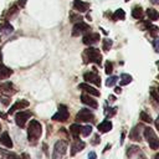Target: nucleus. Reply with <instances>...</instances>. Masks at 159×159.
<instances>
[{"mask_svg":"<svg viewBox=\"0 0 159 159\" xmlns=\"http://www.w3.org/2000/svg\"><path fill=\"white\" fill-rule=\"evenodd\" d=\"M42 134V125L40 124V122L32 119L30 120L29 123V127H27V139L31 144H35L39 138L41 137Z\"/></svg>","mask_w":159,"mask_h":159,"instance_id":"f257e3e1","label":"nucleus"},{"mask_svg":"<svg viewBox=\"0 0 159 159\" xmlns=\"http://www.w3.org/2000/svg\"><path fill=\"white\" fill-rule=\"evenodd\" d=\"M83 57H84L86 62H93L96 65H101V62H102V55H101L99 50L96 47L86 48L83 52Z\"/></svg>","mask_w":159,"mask_h":159,"instance_id":"f03ea898","label":"nucleus"},{"mask_svg":"<svg viewBox=\"0 0 159 159\" xmlns=\"http://www.w3.org/2000/svg\"><path fill=\"white\" fill-rule=\"evenodd\" d=\"M144 138L147 139L150 149H153V150L159 149V139H158L155 132L150 127H145L144 128Z\"/></svg>","mask_w":159,"mask_h":159,"instance_id":"7ed1b4c3","label":"nucleus"},{"mask_svg":"<svg viewBox=\"0 0 159 159\" xmlns=\"http://www.w3.org/2000/svg\"><path fill=\"white\" fill-rule=\"evenodd\" d=\"M67 152V142L66 140H57L53 145L52 159H62Z\"/></svg>","mask_w":159,"mask_h":159,"instance_id":"20e7f679","label":"nucleus"},{"mask_svg":"<svg viewBox=\"0 0 159 159\" xmlns=\"http://www.w3.org/2000/svg\"><path fill=\"white\" fill-rule=\"evenodd\" d=\"M76 120L77 122H94V114L92 113L91 109L83 108L76 114Z\"/></svg>","mask_w":159,"mask_h":159,"instance_id":"39448f33","label":"nucleus"},{"mask_svg":"<svg viewBox=\"0 0 159 159\" xmlns=\"http://www.w3.org/2000/svg\"><path fill=\"white\" fill-rule=\"evenodd\" d=\"M89 30H91V27H89V25H87L86 22H83V21L75 22L73 29H72V36H80V35L87 34Z\"/></svg>","mask_w":159,"mask_h":159,"instance_id":"423d86ee","label":"nucleus"},{"mask_svg":"<svg viewBox=\"0 0 159 159\" xmlns=\"http://www.w3.org/2000/svg\"><path fill=\"white\" fill-rule=\"evenodd\" d=\"M52 119L53 120H57V122H65L68 119V109L65 104H60L58 106V111L52 116Z\"/></svg>","mask_w":159,"mask_h":159,"instance_id":"0eeeda50","label":"nucleus"},{"mask_svg":"<svg viewBox=\"0 0 159 159\" xmlns=\"http://www.w3.org/2000/svg\"><path fill=\"white\" fill-rule=\"evenodd\" d=\"M32 113L31 112H27V111H22V112H17L15 114V122L16 124L20 127V128H24L25 127V123L31 118Z\"/></svg>","mask_w":159,"mask_h":159,"instance_id":"6e6552de","label":"nucleus"},{"mask_svg":"<svg viewBox=\"0 0 159 159\" xmlns=\"http://www.w3.org/2000/svg\"><path fill=\"white\" fill-rule=\"evenodd\" d=\"M144 128L142 124H137L133 129H130L129 132V138L134 142H140L142 140V134H144Z\"/></svg>","mask_w":159,"mask_h":159,"instance_id":"1a4fd4ad","label":"nucleus"},{"mask_svg":"<svg viewBox=\"0 0 159 159\" xmlns=\"http://www.w3.org/2000/svg\"><path fill=\"white\" fill-rule=\"evenodd\" d=\"M98 41H99V34L97 32H87L82 39V42L84 45H93Z\"/></svg>","mask_w":159,"mask_h":159,"instance_id":"9d476101","label":"nucleus"},{"mask_svg":"<svg viewBox=\"0 0 159 159\" xmlns=\"http://www.w3.org/2000/svg\"><path fill=\"white\" fill-rule=\"evenodd\" d=\"M83 78L86 82H89V83H94L97 87L101 86V77L96 73V72H86L83 75Z\"/></svg>","mask_w":159,"mask_h":159,"instance_id":"9b49d317","label":"nucleus"},{"mask_svg":"<svg viewBox=\"0 0 159 159\" xmlns=\"http://www.w3.org/2000/svg\"><path fill=\"white\" fill-rule=\"evenodd\" d=\"M29 101H26V99H20V101H17V102H15V104L10 108V111H9V114H12V113H15V111H19V109H25L26 107H29Z\"/></svg>","mask_w":159,"mask_h":159,"instance_id":"f8f14e48","label":"nucleus"},{"mask_svg":"<svg viewBox=\"0 0 159 159\" xmlns=\"http://www.w3.org/2000/svg\"><path fill=\"white\" fill-rule=\"evenodd\" d=\"M78 89H82V91H84V92H87V93H89L92 96H96V97L99 96V91L96 89L94 87L89 86L88 83H80L78 84Z\"/></svg>","mask_w":159,"mask_h":159,"instance_id":"ddd939ff","label":"nucleus"},{"mask_svg":"<svg viewBox=\"0 0 159 159\" xmlns=\"http://www.w3.org/2000/svg\"><path fill=\"white\" fill-rule=\"evenodd\" d=\"M89 7V4L84 2V1H81V0H75L73 1V9L77 10L78 12H84L87 11Z\"/></svg>","mask_w":159,"mask_h":159,"instance_id":"4468645a","label":"nucleus"},{"mask_svg":"<svg viewBox=\"0 0 159 159\" xmlns=\"http://www.w3.org/2000/svg\"><path fill=\"white\" fill-rule=\"evenodd\" d=\"M15 88H14V84L11 82H5V83H0V92L2 93H6V94H12L15 93Z\"/></svg>","mask_w":159,"mask_h":159,"instance_id":"2eb2a0df","label":"nucleus"},{"mask_svg":"<svg viewBox=\"0 0 159 159\" xmlns=\"http://www.w3.org/2000/svg\"><path fill=\"white\" fill-rule=\"evenodd\" d=\"M81 101H82V103H84V104H87V106H89L91 108H97L98 107V103H97V101L96 99H93V98H91L88 94H82L81 96Z\"/></svg>","mask_w":159,"mask_h":159,"instance_id":"dca6fc26","label":"nucleus"},{"mask_svg":"<svg viewBox=\"0 0 159 159\" xmlns=\"http://www.w3.org/2000/svg\"><path fill=\"white\" fill-rule=\"evenodd\" d=\"M83 148H84V142L80 139H75V143L71 145V155H75L76 153L81 152Z\"/></svg>","mask_w":159,"mask_h":159,"instance_id":"f3484780","label":"nucleus"},{"mask_svg":"<svg viewBox=\"0 0 159 159\" xmlns=\"http://www.w3.org/2000/svg\"><path fill=\"white\" fill-rule=\"evenodd\" d=\"M0 144L6 147V148H12V140H11V138H10L7 132H4L0 135Z\"/></svg>","mask_w":159,"mask_h":159,"instance_id":"a211bd4d","label":"nucleus"},{"mask_svg":"<svg viewBox=\"0 0 159 159\" xmlns=\"http://www.w3.org/2000/svg\"><path fill=\"white\" fill-rule=\"evenodd\" d=\"M11 75H12V70L9 68V67H6L5 65L0 63V81H1V80H5V78H7V77H10Z\"/></svg>","mask_w":159,"mask_h":159,"instance_id":"6ab92c4d","label":"nucleus"},{"mask_svg":"<svg viewBox=\"0 0 159 159\" xmlns=\"http://www.w3.org/2000/svg\"><path fill=\"white\" fill-rule=\"evenodd\" d=\"M111 129H112V122L108 120V119H106V120H103L102 123L98 124V130H99L101 133H107V132H109Z\"/></svg>","mask_w":159,"mask_h":159,"instance_id":"aec40b11","label":"nucleus"},{"mask_svg":"<svg viewBox=\"0 0 159 159\" xmlns=\"http://www.w3.org/2000/svg\"><path fill=\"white\" fill-rule=\"evenodd\" d=\"M0 31L2 35H10L14 31V27H12V25H10V22L5 21L2 25H0Z\"/></svg>","mask_w":159,"mask_h":159,"instance_id":"412c9836","label":"nucleus"},{"mask_svg":"<svg viewBox=\"0 0 159 159\" xmlns=\"http://www.w3.org/2000/svg\"><path fill=\"white\" fill-rule=\"evenodd\" d=\"M81 132H82V125H80V124H72L70 127V133L72 134V137L75 139H78V135Z\"/></svg>","mask_w":159,"mask_h":159,"instance_id":"4be33fe9","label":"nucleus"},{"mask_svg":"<svg viewBox=\"0 0 159 159\" xmlns=\"http://www.w3.org/2000/svg\"><path fill=\"white\" fill-rule=\"evenodd\" d=\"M147 16H148V19L150 20V21H157L158 19H159V12L155 10V9H153V7H149V9H147Z\"/></svg>","mask_w":159,"mask_h":159,"instance_id":"5701e85b","label":"nucleus"},{"mask_svg":"<svg viewBox=\"0 0 159 159\" xmlns=\"http://www.w3.org/2000/svg\"><path fill=\"white\" fill-rule=\"evenodd\" d=\"M17 11H19V6H17V4H14V5L7 10V12H6V17H7V19H12V17H15L16 14H17Z\"/></svg>","mask_w":159,"mask_h":159,"instance_id":"b1692460","label":"nucleus"},{"mask_svg":"<svg viewBox=\"0 0 159 159\" xmlns=\"http://www.w3.org/2000/svg\"><path fill=\"white\" fill-rule=\"evenodd\" d=\"M143 15H144V12H143V9H142L140 6H135V7L132 10V16H133L134 19L140 20V19L143 17Z\"/></svg>","mask_w":159,"mask_h":159,"instance_id":"393cba45","label":"nucleus"},{"mask_svg":"<svg viewBox=\"0 0 159 159\" xmlns=\"http://www.w3.org/2000/svg\"><path fill=\"white\" fill-rule=\"evenodd\" d=\"M130 82H132V76L130 75H128V73H122L120 75V82H119L120 86H125Z\"/></svg>","mask_w":159,"mask_h":159,"instance_id":"a878e982","label":"nucleus"},{"mask_svg":"<svg viewBox=\"0 0 159 159\" xmlns=\"http://www.w3.org/2000/svg\"><path fill=\"white\" fill-rule=\"evenodd\" d=\"M124 19H125V12H124V10L118 9V10L114 11V14H113V20H124Z\"/></svg>","mask_w":159,"mask_h":159,"instance_id":"bb28decb","label":"nucleus"},{"mask_svg":"<svg viewBox=\"0 0 159 159\" xmlns=\"http://www.w3.org/2000/svg\"><path fill=\"white\" fill-rule=\"evenodd\" d=\"M112 45H113V41L111 39H104L103 40V50L104 51H109L111 47H112Z\"/></svg>","mask_w":159,"mask_h":159,"instance_id":"cd10ccee","label":"nucleus"},{"mask_svg":"<svg viewBox=\"0 0 159 159\" xmlns=\"http://www.w3.org/2000/svg\"><path fill=\"white\" fill-rule=\"evenodd\" d=\"M117 81H118V77H117V76H109V77L107 78V81H106V86H107V87H112Z\"/></svg>","mask_w":159,"mask_h":159,"instance_id":"c85d7f7f","label":"nucleus"},{"mask_svg":"<svg viewBox=\"0 0 159 159\" xmlns=\"http://www.w3.org/2000/svg\"><path fill=\"white\" fill-rule=\"evenodd\" d=\"M139 117H140V119H142L143 122H147V123H152V122H153L152 117H150L148 113H145V112H140Z\"/></svg>","mask_w":159,"mask_h":159,"instance_id":"c756f323","label":"nucleus"},{"mask_svg":"<svg viewBox=\"0 0 159 159\" xmlns=\"http://www.w3.org/2000/svg\"><path fill=\"white\" fill-rule=\"evenodd\" d=\"M116 112H117V107H113V108H106V117L107 118H111V117H113L114 114H116Z\"/></svg>","mask_w":159,"mask_h":159,"instance_id":"7c9ffc66","label":"nucleus"},{"mask_svg":"<svg viewBox=\"0 0 159 159\" xmlns=\"http://www.w3.org/2000/svg\"><path fill=\"white\" fill-rule=\"evenodd\" d=\"M91 132H92V127H91V125H84V127H82L81 134H82L83 137H88V135L91 134Z\"/></svg>","mask_w":159,"mask_h":159,"instance_id":"2f4dec72","label":"nucleus"},{"mask_svg":"<svg viewBox=\"0 0 159 159\" xmlns=\"http://www.w3.org/2000/svg\"><path fill=\"white\" fill-rule=\"evenodd\" d=\"M104 71H106L107 75H111V73H112V71H113V65H112V62L106 61V63H104Z\"/></svg>","mask_w":159,"mask_h":159,"instance_id":"473e14b6","label":"nucleus"},{"mask_svg":"<svg viewBox=\"0 0 159 159\" xmlns=\"http://www.w3.org/2000/svg\"><path fill=\"white\" fill-rule=\"evenodd\" d=\"M139 150V148L137 147V145H130L129 148H128V150H127V155L128 157H132L134 153H137Z\"/></svg>","mask_w":159,"mask_h":159,"instance_id":"72a5a7b5","label":"nucleus"},{"mask_svg":"<svg viewBox=\"0 0 159 159\" xmlns=\"http://www.w3.org/2000/svg\"><path fill=\"white\" fill-rule=\"evenodd\" d=\"M70 20H71L72 22H78V21H82V16L71 12V14H70Z\"/></svg>","mask_w":159,"mask_h":159,"instance_id":"f704fd0d","label":"nucleus"},{"mask_svg":"<svg viewBox=\"0 0 159 159\" xmlns=\"http://www.w3.org/2000/svg\"><path fill=\"white\" fill-rule=\"evenodd\" d=\"M148 31H149V34H150L152 36H155V35L158 34L159 29H158V26H155V25H152V26L148 29Z\"/></svg>","mask_w":159,"mask_h":159,"instance_id":"c9c22d12","label":"nucleus"},{"mask_svg":"<svg viewBox=\"0 0 159 159\" xmlns=\"http://www.w3.org/2000/svg\"><path fill=\"white\" fill-rule=\"evenodd\" d=\"M150 96H152L157 102H159V92H157L155 88H150Z\"/></svg>","mask_w":159,"mask_h":159,"instance_id":"e433bc0d","label":"nucleus"},{"mask_svg":"<svg viewBox=\"0 0 159 159\" xmlns=\"http://www.w3.org/2000/svg\"><path fill=\"white\" fill-rule=\"evenodd\" d=\"M150 26H152L150 20H149V21H142V22H140V29H147V30H148Z\"/></svg>","mask_w":159,"mask_h":159,"instance_id":"4c0bfd02","label":"nucleus"},{"mask_svg":"<svg viewBox=\"0 0 159 159\" xmlns=\"http://www.w3.org/2000/svg\"><path fill=\"white\" fill-rule=\"evenodd\" d=\"M153 47L155 50V52H159V37H155L153 41Z\"/></svg>","mask_w":159,"mask_h":159,"instance_id":"58836bf2","label":"nucleus"},{"mask_svg":"<svg viewBox=\"0 0 159 159\" xmlns=\"http://www.w3.org/2000/svg\"><path fill=\"white\" fill-rule=\"evenodd\" d=\"M6 157H7V159H21L19 155L12 154V153H6Z\"/></svg>","mask_w":159,"mask_h":159,"instance_id":"ea45409f","label":"nucleus"},{"mask_svg":"<svg viewBox=\"0 0 159 159\" xmlns=\"http://www.w3.org/2000/svg\"><path fill=\"white\" fill-rule=\"evenodd\" d=\"M101 142V138H99V135L98 134H96L94 137H93V140H92V144L93 145H96V144H98Z\"/></svg>","mask_w":159,"mask_h":159,"instance_id":"a19ab883","label":"nucleus"},{"mask_svg":"<svg viewBox=\"0 0 159 159\" xmlns=\"http://www.w3.org/2000/svg\"><path fill=\"white\" fill-rule=\"evenodd\" d=\"M1 103L5 104V106H7L10 103V98L9 97H1Z\"/></svg>","mask_w":159,"mask_h":159,"instance_id":"79ce46f5","label":"nucleus"},{"mask_svg":"<svg viewBox=\"0 0 159 159\" xmlns=\"http://www.w3.org/2000/svg\"><path fill=\"white\" fill-rule=\"evenodd\" d=\"M26 1H27V0H19L16 4H17V6H19V7H25Z\"/></svg>","mask_w":159,"mask_h":159,"instance_id":"37998d69","label":"nucleus"},{"mask_svg":"<svg viewBox=\"0 0 159 159\" xmlns=\"http://www.w3.org/2000/svg\"><path fill=\"white\" fill-rule=\"evenodd\" d=\"M88 159H97L96 153H94V152H91V153L88 154Z\"/></svg>","mask_w":159,"mask_h":159,"instance_id":"c03bdc74","label":"nucleus"},{"mask_svg":"<svg viewBox=\"0 0 159 159\" xmlns=\"http://www.w3.org/2000/svg\"><path fill=\"white\" fill-rule=\"evenodd\" d=\"M155 127H157V129L159 130V114H158V117H157V119H155Z\"/></svg>","mask_w":159,"mask_h":159,"instance_id":"a18cd8bd","label":"nucleus"},{"mask_svg":"<svg viewBox=\"0 0 159 159\" xmlns=\"http://www.w3.org/2000/svg\"><path fill=\"white\" fill-rule=\"evenodd\" d=\"M114 92H116V93H120V92H122V88H120V87H116V88H114Z\"/></svg>","mask_w":159,"mask_h":159,"instance_id":"49530a36","label":"nucleus"},{"mask_svg":"<svg viewBox=\"0 0 159 159\" xmlns=\"http://www.w3.org/2000/svg\"><path fill=\"white\" fill-rule=\"evenodd\" d=\"M108 99H109V102H114V101H116V97H114V96H109Z\"/></svg>","mask_w":159,"mask_h":159,"instance_id":"de8ad7c7","label":"nucleus"},{"mask_svg":"<svg viewBox=\"0 0 159 159\" xmlns=\"http://www.w3.org/2000/svg\"><path fill=\"white\" fill-rule=\"evenodd\" d=\"M0 117H1V118H6V117H7V114H5V113L0 112Z\"/></svg>","mask_w":159,"mask_h":159,"instance_id":"09e8293b","label":"nucleus"},{"mask_svg":"<svg viewBox=\"0 0 159 159\" xmlns=\"http://www.w3.org/2000/svg\"><path fill=\"white\" fill-rule=\"evenodd\" d=\"M150 1H152L154 5H159V0H150Z\"/></svg>","mask_w":159,"mask_h":159,"instance_id":"8fccbe9b","label":"nucleus"},{"mask_svg":"<svg viewBox=\"0 0 159 159\" xmlns=\"http://www.w3.org/2000/svg\"><path fill=\"white\" fill-rule=\"evenodd\" d=\"M2 60V53H1V47H0V61Z\"/></svg>","mask_w":159,"mask_h":159,"instance_id":"3c124183","label":"nucleus"},{"mask_svg":"<svg viewBox=\"0 0 159 159\" xmlns=\"http://www.w3.org/2000/svg\"><path fill=\"white\" fill-rule=\"evenodd\" d=\"M154 159H159V153H158V154H155V157H154Z\"/></svg>","mask_w":159,"mask_h":159,"instance_id":"603ef678","label":"nucleus"},{"mask_svg":"<svg viewBox=\"0 0 159 159\" xmlns=\"http://www.w3.org/2000/svg\"><path fill=\"white\" fill-rule=\"evenodd\" d=\"M157 66H158V68H159V61H157Z\"/></svg>","mask_w":159,"mask_h":159,"instance_id":"864d4df0","label":"nucleus"},{"mask_svg":"<svg viewBox=\"0 0 159 159\" xmlns=\"http://www.w3.org/2000/svg\"><path fill=\"white\" fill-rule=\"evenodd\" d=\"M0 130H1V124H0Z\"/></svg>","mask_w":159,"mask_h":159,"instance_id":"5fc2aeb1","label":"nucleus"},{"mask_svg":"<svg viewBox=\"0 0 159 159\" xmlns=\"http://www.w3.org/2000/svg\"><path fill=\"white\" fill-rule=\"evenodd\" d=\"M158 92H159V88H158Z\"/></svg>","mask_w":159,"mask_h":159,"instance_id":"6e6d98bb","label":"nucleus"},{"mask_svg":"<svg viewBox=\"0 0 159 159\" xmlns=\"http://www.w3.org/2000/svg\"><path fill=\"white\" fill-rule=\"evenodd\" d=\"M125 1H128V0H125Z\"/></svg>","mask_w":159,"mask_h":159,"instance_id":"4d7b16f0","label":"nucleus"}]
</instances>
